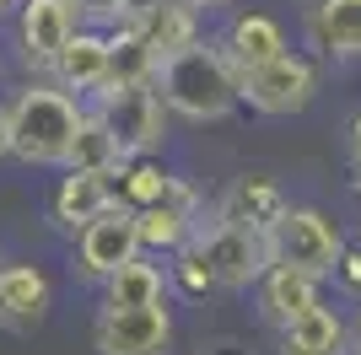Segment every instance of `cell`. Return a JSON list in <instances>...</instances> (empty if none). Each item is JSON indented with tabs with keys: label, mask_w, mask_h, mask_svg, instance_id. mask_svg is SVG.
<instances>
[{
	"label": "cell",
	"mask_w": 361,
	"mask_h": 355,
	"mask_svg": "<svg viewBox=\"0 0 361 355\" xmlns=\"http://www.w3.org/2000/svg\"><path fill=\"white\" fill-rule=\"evenodd\" d=\"M178 323H173V301L162 307H97L92 318V350L97 355H173Z\"/></svg>",
	"instance_id": "cell-9"
},
{
	"label": "cell",
	"mask_w": 361,
	"mask_h": 355,
	"mask_svg": "<svg viewBox=\"0 0 361 355\" xmlns=\"http://www.w3.org/2000/svg\"><path fill=\"white\" fill-rule=\"evenodd\" d=\"M49 307H54L49 269L32 264V259H6V264H0V328L32 334V328H44Z\"/></svg>",
	"instance_id": "cell-12"
},
{
	"label": "cell",
	"mask_w": 361,
	"mask_h": 355,
	"mask_svg": "<svg viewBox=\"0 0 361 355\" xmlns=\"http://www.w3.org/2000/svg\"><path fill=\"white\" fill-rule=\"evenodd\" d=\"M167 280H173V296H189V301L221 291V285H216V275H211V264H205L195 248H183V253H173V259H167Z\"/></svg>",
	"instance_id": "cell-24"
},
{
	"label": "cell",
	"mask_w": 361,
	"mask_h": 355,
	"mask_svg": "<svg viewBox=\"0 0 361 355\" xmlns=\"http://www.w3.org/2000/svg\"><path fill=\"white\" fill-rule=\"evenodd\" d=\"M200 216H205V194L189 183L183 173H173V189L157 199V205L135 210V226H140V253L151 259H173V253L189 248Z\"/></svg>",
	"instance_id": "cell-10"
},
{
	"label": "cell",
	"mask_w": 361,
	"mask_h": 355,
	"mask_svg": "<svg viewBox=\"0 0 361 355\" xmlns=\"http://www.w3.org/2000/svg\"><path fill=\"white\" fill-rule=\"evenodd\" d=\"M124 162H130V156L119 151V140H114V135L103 130V118H92V108H87V124L75 135L65 167H71V173H114V167H124Z\"/></svg>",
	"instance_id": "cell-22"
},
{
	"label": "cell",
	"mask_w": 361,
	"mask_h": 355,
	"mask_svg": "<svg viewBox=\"0 0 361 355\" xmlns=\"http://www.w3.org/2000/svg\"><path fill=\"white\" fill-rule=\"evenodd\" d=\"M167 189H173V167H162L157 156H130L119 167V205H130V210L157 205Z\"/></svg>",
	"instance_id": "cell-23"
},
{
	"label": "cell",
	"mask_w": 361,
	"mask_h": 355,
	"mask_svg": "<svg viewBox=\"0 0 361 355\" xmlns=\"http://www.w3.org/2000/svg\"><path fill=\"white\" fill-rule=\"evenodd\" d=\"M108 49H114V81H119V87L157 81V65H162V54L151 49V38L135 27V22H119V27H108Z\"/></svg>",
	"instance_id": "cell-20"
},
{
	"label": "cell",
	"mask_w": 361,
	"mask_h": 355,
	"mask_svg": "<svg viewBox=\"0 0 361 355\" xmlns=\"http://www.w3.org/2000/svg\"><path fill=\"white\" fill-rule=\"evenodd\" d=\"M226 44V54H232V65L238 70H254V65H270V59H281L291 49L286 27L275 22L270 11H259V6H232L226 11V27L216 32Z\"/></svg>",
	"instance_id": "cell-15"
},
{
	"label": "cell",
	"mask_w": 361,
	"mask_h": 355,
	"mask_svg": "<svg viewBox=\"0 0 361 355\" xmlns=\"http://www.w3.org/2000/svg\"><path fill=\"white\" fill-rule=\"evenodd\" d=\"M350 355H361V350H350Z\"/></svg>",
	"instance_id": "cell-36"
},
{
	"label": "cell",
	"mask_w": 361,
	"mask_h": 355,
	"mask_svg": "<svg viewBox=\"0 0 361 355\" xmlns=\"http://www.w3.org/2000/svg\"><path fill=\"white\" fill-rule=\"evenodd\" d=\"M350 156H361V113L350 118Z\"/></svg>",
	"instance_id": "cell-29"
},
{
	"label": "cell",
	"mask_w": 361,
	"mask_h": 355,
	"mask_svg": "<svg viewBox=\"0 0 361 355\" xmlns=\"http://www.w3.org/2000/svg\"><path fill=\"white\" fill-rule=\"evenodd\" d=\"M71 6L87 27H119L124 22V0H71Z\"/></svg>",
	"instance_id": "cell-26"
},
{
	"label": "cell",
	"mask_w": 361,
	"mask_h": 355,
	"mask_svg": "<svg viewBox=\"0 0 361 355\" xmlns=\"http://www.w3.org/2000/svg\"><path fill=\"white\" fill-rule=\"evenodd\" d=\"M135 27L151 38L157 54H178V49H189L195 38H205V16H200L189 0H178V6H162V11L140 16Z\"/></svg>",
	"instance_id": "cell-21"
},
{
	"label": "cell",
	"mask_w": 361,
	"mask_h": 355,
	"mask_svg": "<svg viewBox=\"0 0 361 355\" xmlns=\"http://www.w3.org/2000/svg\"><path fill=\"white\" fill-rule=\"evenodd\" d=\"M318 97V59L302 54V49H286L281 59L270 65H254L243 70V103L264 118H291V113H307Z\"/></svg>",
	"instance_id": "cell-6"
},
{
	"label": "cell",
	"mask_w": 361,
	"mask_h": 355,
	"mask_svg": "<svg viewBox=\"0 0 361 355\" xmlns=\"http://www.w3.org/2000/svg\"><path fill=\"white\" fill-rule=\"evenodd\" d=\"M350 350H361V312H356V323H350Z\"/></svg>",
	"instance_id": "cell-31"
},
{
	"label": "cell",
	"mask_w": 361,
	"mask_h": 355,
	"mask_svg": "<svg viewBox=\"0 0 361 355\" xmlns=\"http://www.w3.org/2000/svg\"><path fill=\"white\" fill-rule=\"evenodd\" d=\"M329 285H334V291H345V296H361V242H345V253H340Z\"/></svg>",
	"instance_id": "cell-25"
},
{
	"label": "cell",
	"mask_w": 361,
	"mask_h": 355,
	"mask_svg": "<svg viewBox=\"0 0 361 355\" xmlns=\"http://www.w3.org/2000/svg\"><path fill=\"white\" fill-rule=\"evenodd\" d=\"M0 118H6V151H11V162L44 167V173L60 167L65 173V156H71L75 135L87 124V103L71 97L65 87H54L49 75H27L0 103Z\"/></svg>",
	"instance_id": "cell-1"
},
{
	"label": "cell",
	"mask_w": 361,
	"mask_h": 355,
	"mask_svg": "<svg viewBox=\"0 0 361 355\" xmlns=\"http://www.w3.org/2000/svg\"><path fill=\"white\" fill-rule=\"evenodd\" d=\"M6 156H11V151H6V118H0V162H6Z\"/></svg>",
	"instance_id": "cell-34"
},
{
	"label": "cell",
	"mask_w": 361,
	"mask_h": 355,
	"mask_svg": "<svg viewBox=\"0 0 361 355\" xmlns=\"http://www.w3.org/2000/svg\"><path fill=\"white\" fill-rule=\"evenodd\" d=\"M71 259H75V275H81L87 285H103L114 269H124L130 259H140L135 210L130 205H108L97 221H87L71 237Z\"/></svg>",
	"instance_id": "cell-8"
},
{
	"label": "cell",
	"mask_w": 361,
	"mask_h": 355,
	"mask_svg": "<svg viewBox=\"0 0 361 355\" xmlns=\"http://www.w3.org/2000/svg\"><path fill=\"white\" fill-rule=\"evenodd\" d=\"M350 194L361 199V156H350Z\"/></svg>",
	"instance_id": "cell-30"
},
{
	"label": "cell",
	"mask_w": 361,
	"mask_h": 355,
	"mask_svg": "<svg viewBox=\"0 0 361 355\" xmlns=\"http://www.w3.org/2000/svg\"><path fill=\"white\" fill-rule=\"evenodd\" d=\"M103 307H162V301H173V280H167V264L162 259H151V253H140V259H130L124 269H114L103 285Z\"/></svg>",
	"instance_id": "cell-19"
},
{
	"label": "cell",
	"mask_w": 361,
	"mask_h": 355,
	"mask_svg": "<svg viewBox=\"0 0 361 355\" xmlns=\"http://www.w3.org/2000/svg\"><path fill=\"white\" fill-rule=\"evenodd\" d=\"M157 92H162L167 113L183 118V124H221L243 103V70L232 65L221 38L205 32V38H195L178 54H162Z\"/></svg>",
	"instance_id": "cell-2"
},
{
	"label": "cell",
	"mask_w": 361,
	"mask_h": 355,
	"mask_svg": "<svg viewBox=\"0 0 361 355\" xmlns=\"http://www.w3.org/2000/svg\"><path fill=\"white\" fill-rule=\"evenodd\" d=\"M291 210V194L281 178L270 173H238L221 194L211 199V216L216 221H232V226H248V232H275V221Z\"/></svg>",
	"instance_id": "cell-11"
},
{
	"label": "cell",
	"mask_w": 361,
	"mask_h": 355,
	"mask_svg": "<svg viewBox=\"0 0 361 355\" xmlns=\"http://www.w3.org/2000/svg\"><path fill=\"white\" fill-rule=\"evenodd\" d=\"M345 226L334 221L324 205H307V199H291V210L275 221L270 232V259L286 269H302L313 280H329L340 253H345Z\"/></svg>",
	"instance_id": "cell-4"
},
{
	"label": "cell",
	"mask_w": 361,
	"mask_h": 355,
	"mask_svg": "<svg viewBox=\"0 0 361 355\" xmlns=\"http://www.w3.org/2000/svg\"><path fill=\"white\" fill-rule=\"evenodd\" d=\"M162 6H178V0H124V22H140V16L162 11Z\"/></svg>",
	"instance_id": "cell-27"
},
{
	"label": "cell",
	"mask_w": 361,
	"mask_h": 355,
	"mask_svg": "<svg viewBox=\"0 0 361 355\" xmlns=\"http://www.w3.org/2000/svg\"><path fill=\"white\" fill-rule=\"evenodd\" d=\"M275 350L281 355H350V323L340 307H313L297 323L275 328Z\"/></svg>",
	"instance_id": "cell-18"
},
{
	"label": "cell",
	"mask_w": 361,
	"mask_h": 355,
	"mask_svg": "<svg viewBox=\"0 0 361 355\" xmlns=\"http://www.w3.org/2000/svg\"><path fill=\"white\" fill-rule=\"evenodd\" d=\"M87 108H92V118H103V130L119 140L124 156H162V151H167L173 113H167L157 81H135V87L108 81Z\"/></svg>",
	"instance_id": "cell-3"
},
{
	"label": "cell",
	"mask_w": 361,
	"mask_h": 355,
	"mask_svg": "<svg viewBox=\"0 0 361 355\" xmlns=\"http://www.w3.org/2000/svg\"><path fill=\"white\" fill-rule=\"evenodd\" d=\"M302 38L318 59H361V0H313L302 16Z\"/></svg>",
	"instance_id": "cell-16"
},
{
	"label": "cell",
	"mask_w": 361,
	"mask_h": 355,
	"mask_svg": "<svg viewBox=\"0 0 361 355\" xmlns=\"http://www.w3.org/2000/svg\"><path fill=\"white\" fill-rule=\"evenodd\" d=\"M75 27H87L75 16L71 0H22L11 11V54L27 75H49V65L60 59V49L75 38Z\"/></svg>",
	"instance_id": "cell-7"
},
{
	"label": "cell",
	"mask_w": 361,
	"mask_h": 355,
	"mask_svg": "<svg viewBox=\"0 0 361 355\" xmlns=\"http://www.w3.org/2000/svg\"><path fill=\"white\" fill-rule=\"evenodd\" d=\"M0 264H6V253H0Z\"/></svg>",
	"instance_id": "cell-35"
},
{
	"label": "cell",
	"mask_w": 361,
	"mask_h": 355,
	"mask_svg": "<svg viewBox=\"0 0 361 355\" xmlns=\"http://www.w3.org/2000/svg\"><path fill=\"white\" fill-rule=\"evenodd\" d=\"M189 6H195L200 16H226L232 6H238V0H189Z\"/></svg>",
	"instance_id": "cell-28"
},
{
	"label": "cell",
	"mask_w": 361,
	"mask_h": 355,
	"mask_svg": "<svg viewBox=\"0 0 361 355\" xmlns=\"http://www.w3.org/2000/svg\"><path fill=\"white\" fill-rule=\"evenodd\" d=\"M189 248L211 264V275H216L221 291H254V285L264 280V269L275 264L270 259V237L248 232V226H232V221H216L211 205H205V216H200Z\"/></svg>",
	"instance_id": "cell-5"
},
{
	"label": "cell",
	"mask_w": 361,
	"mask_h": 355,
	"mask_svg": "<svg viewBox=\"0 0 361 355\" xmlns=\"http://www.w3.org/2000/svg\"><path fill=\"white\" fill-rule=\"evenodd\" d=\"M108 205H119V167L114 173H71L65 167V178L49 194V221L60 226L65 237H75L87 221H97Z\"/></svg>",
	"instance_id": "cell-14"
},
{
	"label": "cell",
	"mask_w": 361,
	"mask_h": 355,
	"mask_svg": "<svg viewBox=\"0 0 361 355\" xmlns=\"http://www.w3.org/2000/svg\"><path fill=\"white\" fill-rule=\"evenodd\" d=\"M49 81H54V87H65L71 97H81V103H92V97L114 81L108 27H75V38L60 49V59L49 65Z\"/></svg>",
	"instance_id": "cell-13"
},
{
	"label": "cell",
	"mask_w": 361,
	"mask_h": 355,
	"mask_svg": "<svg viewBox=\"0 0 361 355\" xmlns=\"http://www.w3.org/2000/svg\"><path fill=\"white\" fill-rule=\"evenodd\" d=\"M211 355H248V350H238V344H216Z\"/></svg>",
	"instance_id": "cell-33"
},
{
	"label": "cell",
	"mask_w": 361,
	"mask_h": 355,
	"mask_svg": "<svg viewBox=\"0 0 361 355\" xmlns=\"http://www.w3.org/2000/svg\"><path fill=\"white\" fill-rule=\"evenodd\" d=\"M324 285H329V280H313V275H302V269L270 264V269H264V280L254 285V296H259V318H264L270 328L297 323L302 312L324 307Z\"/></svg>",
	"instance_id": "cell-17"
},
{
	"label": "cell",
	"mask_w": 361,
	"mask_h": 355,
	"mask_svg": "<svg viewBox=\"0 0 361 355\" xmlns=\"http://www.w3.org/2000/svg\"><path fill=\"white\" fill-rule=\"evenodd\" d=\"M22 6V0H0V22H11V11Z\"/></svg>",
	"instance_id": "cell-32"
}]
</instances>
